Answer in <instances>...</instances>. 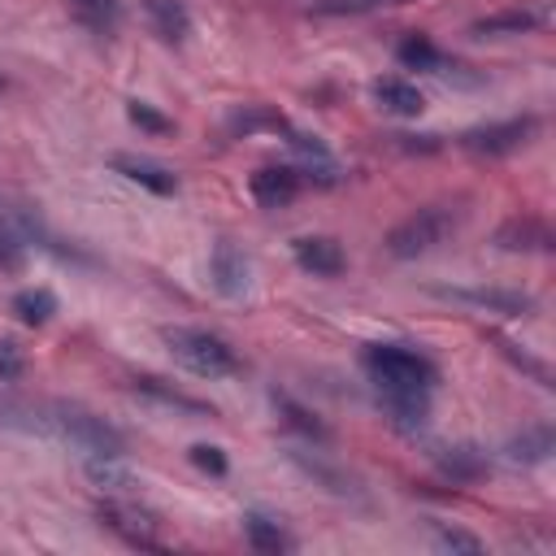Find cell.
Instances as JSON below:
<instances>
[{
    "label": "cell",
    "instance_id": "cell-24",
    "mask_svg": "<svg viewBox=\"0 0 556 556\" xmlns=\"http://www.w3.org/2000/svg\"><path fill=\"white\" fill-rule=\"evenodd\" d=\"M391 4H404V0H313L308 13L339 17V13H369V9H391Z\"/></svg>",
    "mask_w": 556,
    "mask_h": 556
},
{
    "label": "cell",
    "instance_id": "cell-30",
    "mask_svg": "<svg viewBox=\"0 0 556 556\" xmlns=\"http://www.w3.org/2000/svg\"><path fill=\"white\" fill-rule=\"evenodd\" d=\"M278 408H282V413H287V421H291V426H300L304 434H313V439H321V434H326V430H321V426H317V421H313L304 408H295L291 400H278Z\"/></svg>",
    "mask_w": 556,
    "mask_h": 556
},
{
    "label": "cell",
    "instance_id": "cell-25",
    "mask_svg": "<svg viewBox=\"0 0 556 556\" xmlns=\"http://www.w3.org/2000/svg\"><path fill=\"white\" fill-rule=\"evenodd\" d=\"M22 261H26L22 239L0 222V274H17V269H22Z\"/></svg>",
    "mask_w": 556,
    "mask_h": 556
},
{
    "label": "cell",
    "instance_id": "cell-18",
    "mask_svg": "<svg viewBox=\"0 0 556 556\" xmlns=\"http://www.w3.org/2000/svg\"><path fill=\"white\" fill-rule=\"evenodd\" d=\"M243 534H248V543L256 552H287L291 547V539L282 534V526L274 517H265V513H248L243 517Z\"/></svg>",
    "mask_w": 556,
    "mask_h": 556
},
{
    "label": "cell",
    "instance_id": "cell-8",
    "mask_svg": "<svg viewBox=\"0 0 556 556\" xmlns=\"http://www.w3.org/2000/svg\"><path fill=\"white\" fill-rule=\"evenodd\" d=\"M378 400L400 430H417L430 417V391L426 387H378Z\"/></svg>",
    "mask_w": 556,
    "mask_h": 556
},
{
    "label": "cell",
    "instance_id": "cell-20",
    "mask_svg": "<svg viewBox=\"0 0 556 556\" xmlns=\"http://www.w3.org/2000/svg\"><path fill=\"white\" fill-rule=\"evenodd\" d=\"M13 313H17V321H26V326H43V321L56 313V295L43 291V287L17 291V295H13Z\"/></svg>",
    "mask_w": 556,
    "mask_h": 556
},
{
    "label": "cell",
    "instance_id": "cell-3",
    "mask_svg": "<svg viewBox=\"0 0 556 556\" xmlns=\"http://www.w3.org/2000/svg\"><path fill=\"white\" fill-rule=\"evenodd\" d=\"M465 208L460 204H426L417 213H408L391 235H387V252L395 261H413V256H426L434 252L456 226H460Z\"/></svg>",
    "mask_w": 556,
    "mask_h": 556
},
{
    "label": "cell",
    "instance_id": "cell-19",
    "mask_svg": "<svg viewBox=\"0 0 556 556\" xmlns=\"http://www.w3.org/2000/svg\"><path fill=\"white\" fill-rule=\"evenodd\" d=\"M443 295L478 304V308H495V313H526L530 308V295H521V291H443Z\"/></svg>",
    "mask_w": 556,
    "mask_h": 556
},
{
    "label": "cell",
    "instance_id": "cell-28",
    "mask_svg": "<svg viewBox=\"0 0 556 556\" xmlns=\"http://www.w3.org/2000/svg\"><path fill=\"white\" fill-rule=\"evenodd\" d=\"M443 465H447V473H456V478H473V473L482 469V460L473 456V447H452V456H443Z\"/></svg>",
    "mask_w": 556,
    "mask_h": 556
},
{
    "label": "cell",
    "instance_id": "cell-7",
    "mask_svg": "<svg viewBox=\"0 0 556 556\" xmlns=\"http://www.w3.org/2000/svg\"><path fill=\"white\" fill-rule=\"evenodd\" d=\"M248 191H252L256 204L282 208V204H291L295 191H300V169H291V165H265V169H256V174L248 178Z\"/></svg>",
    "mask_w": 556,
    "mask_h": 556
},
{
    "label": "cell",
    "instance_id": "cell-13",
    "mask_svg": "<svg viewBox=\"0 0 556 556\" xmlns=\"http://www.w3.org/2000/svg\"><path fill=\"white\" fill-rule=\"evenodd\" d=\"M113 169L126 174L130 182L156 191V195H174V191H178V178H174L165 165H156V161H143V156H113Z\"/></svg>",
    "mask_w": 556,
    "mask_h": 556
},
{
    "label": "cell",
    "instance_id": "cell-9",
    "mask_svg": "<svg viewBox=\"0 0 556 556\" xmlns=\"http://www.w3.org/2000/svg\"><path fill=\"white\" fill-rule=\"evenodd\" d=\"M295 265H300L304 274H313V278H334V274H343L348 256H343V248H339L334 239H326V235H304V239H295Z\"/></svg>",
    "mask_w": 556,
    "mask_h": 556
},
{
    "label": "cell",
    "instance_id": "cell-31",
    "mask_svg": "<svg viewBox=\"0 0 556 556\" xmlns=\"http://www.w3.org/2000/svg\"><path fill=\"white\" fill-rule=\"evenodd\" d=\"M439 547H447V552H478L482 543L473 534H465V530H439Z\"/></svg>",
    "mask_w": 556,
    "mask_h": 556
},
{
    "label": "cell",
    "instance_id": "cell-22",
    "mask_svg": "<svg viewBox=\"0 0 556 556\" xmlns=\"http://www.w3.org/2000/svg\"><path fill=\"white\" fill-rule=\"evenodd\" d=\"M547 452H552V430H547V426L526 430L521 439H513V443H508V456H513V460H526V465L547 460Z\"/></svg>",
    "mask_w": 556,
    "mask_h": 556
},
{
    "label": "cell",
    "instance_id": "cell-5",
    "mask_svg": "<svg viewBox=\"0 0 556 556\" xmlns=\"http://www.w3.org/2000/svg\"><path fill=\"white\" fill-rule=\"evenodd\" d=\"M100 526L113 530V534H117L122 543H130V547H165L161 521H156L148 508H139L135 500H104V504H100Z\"/></svg>",
    "mask_w": 556,
    "mask_h": 556
},
{
    "label": "cell",
    "instance_id": "cell-15",
    "mask_svg": "<svg viewBox=\"0 0 556 556\" xmlns=\"http://www.w3.org/2000/svg\"><path fill=\"white\" fill-rule=\"evenodd\" d=\"M65 4H70V13H74L87 30H96V35H113L117 22H122V4H117V0H65Z\"/></svg>",
    "mask_w": 556,
    "mask_h": 556
},
{
    "label": "cell",
    "instance_id": "cell-11",
    "mask_svg": "<svg viewBox=\"0 0 556 556\" xmlns=\"http://www.w3.org/2000/svg\"><path fill=\"white\" fill-rule=\"evenodd\" d=\"M143 13H148V26L165 43H182L191 35V13L182 0H143Z\"/></svg>",
    "mask_w": 556,
    "mask_h": 556
},
{
    "label": "cell",
    "instance_id": "cell-10",
    "mask_svg": "<svg viewBox=\"0 0 556 556\" xmlns=\"http://www.w3.org/2000/svg\"><path fill=\"white\" fill-rule=\"evenodd\" d=\"M208 269H213V287L222 291V295H243L248 291V256L235 248V243H217L213 248V261H208Z\"/></svg>",
    "mask_w": 556,
    "mask_h": 556
},
{
    "label": "cell",
    "instance_id": "cell-21",
    "mask_svg": "<svg viewBox=\"0 0 556 556\" xmlns=\"http://www.w3.org/2000/svg\"><path fill=\"white\" fill-rule=\"evenodd\" d=\"M87 478H91L100 491H122V495L135 486V478L117 465V456H91V460H87Z\"/></svg>",
    "mask_w": 556,
    "mask_h": 556
},
{
    "label": "cell",
    "instance_id": "cell-6",
    "mask_svg": "<svg viewBox=\"0 0 556 556\" xmlns=\"http://www.w3.org/2000/svg\"><path fill=\"white\" fill-rule=\"evenodd\" d=\"M530 135H534V117H508V122L469 130V135H465V148H469V152H482V156H504V152L521 148Z\"/></svg>",
    "mask_w": 556,
    "mask_h": 556
},
{
    "label": "cell",
    "instance_id": "cell-2",
    "mask_svg": "<svg viewBox=\"0 0 556 556\" xmlns=\"http://www.w3.org/2000/svg\"><path fill=\"white\" fill-rule=\"evenodd\" d=\"M161 339H165L169 356H174L182 369L200 374V378H230V374H239L235 348H230L222 334H213V330H200V326H169V330H161Z\"/></svg>",
    "mask_w": 556,
    "mask_h": 556
},
{
    "label": "cell",
    "instance_id": "cell-16",
    "mask_svg": "<svg viewBox=\"0 0 556 556\" xmlns=\"http://www.w3.org/2000/svg\"><path fill=\"white\" fill-rule=\"evenodd\" d=\"M543 22L539 9H504V13H491L482 22H473V35H526Z\"/></svg>",
    "mask_w": 556,
    "mask_h": 556
},
{
    "label": "cell",
    "instance_id": "cell-17",
    "mask_svg": "<svg viewBox=\"0 0 556 556\" xmlns=\"http://www.w3.org/2000/svg\"><path fill=\"white\" fill-rule=\"evenodd\" d=\"M135 391H143V395H152L156 404H165V408H182V413H191V417H213V408L204 404V400H191V395H182V391H174V387H165L161 378H135Z\"/></svg>",
    "mask_w": 556,
    "mask_h": 556
},
{
    "label": "cell",
    "instance_id": "cell-14",
    "mask_svg": "<svg viewBox=\"0 0 556 556\" xmlns=\"http://www.w3.org/2000/svg\"><path fill=\"white\" fill-rule=\"evenodd\" d=\"M495 243H500V248H513V252H543V248L552 243V235H547L543 222L517 217V222H508V226L495 235Z\"/></svg>",
    "mask_w": 556,
    "mask_h": 556
},
{
    "label": "cell",
    "instance_id": "cell-12",
    "mask_svg": "<svg viewBox=\"0 0 556 556\" xmlns=\"http://www.w3.org/2000/svg\"><path fill=\"white\" fill-rule=\"evenodd\" d=\"M374 100H378L387 113H395V117H417V113L426 109V96H421L408 78H395V74H387V78L374 83Z\"/></svg>",
    "mask_w": 556,
    "mask_h": 556
},
{
    "label": "cell",
    "instance_id": "cell-4",
    "mask_svg": "<svg viewBox=\"0 0 556 556\" xmlns=\"http://www.w3.org/2000/svg\"><path fill=\"white\" fill-rule=\"evenodd\" d=\"M365 369H369V378L378 387H426L430 391L434 378H439L434 361L413 352V348H404V343H374V348H365Z\"/></svg>",
    "mask_w": 556,
    "mask_h": 556
},
{
    "label": "cell",
    "instance_id": "cell-23",
    "mask_svg": "<svg viewBox=\"0 0 556 556\" xmlns=\"http://www.w3.org/2000/svg\"><path fill=\"white\" fill-rule=\"evenodd\" d=\"M400 61L413 65V70H443V56H439V48L426 35H408L400 43Z\"/></svg>",
    "mask_w": 556,
    "mask_h": 556
},
{
    "label": "cell",
    "instance_id": "cell-29",
    "mask_svg": "<svg viewBox=\"0 0 556 556\" xmlns=\"http://www.w3.org/2000/svg\"><path fill=\"white\" fill-rule=\"evenodd\" d=\"M126 113H130V122H135V126H143V130H156V135H165V130H169V117L152 113L143 100H130V109H126Z\"/></svg>",
    "mask_w": 556,
    "mask_h": 556
},
{
    "label": "cell",
    "instance_id": "cell-27",
    "mask_svg": "<svg viewBox=\"0 0 556 556\" xmlns=\"http://www.w3.org/2000/svg\"><path fill=\"white\" fill-rule=\"evenodd\" d=\"M22 369H26V356H22V348H17V343H9V339H0V382H13V378H22Z\"/></svg>",
    "mask_w": 556,
    "mask_h": 556
},
{
    "label": "cell",
    "instance_id": "cell-1",
    "mask_svg": "<svg viewBox=\"0 0 556 556\" xmlns=\"http://www.w3.org/2000/svg\"><path fill=\"white\" fill-rule=\"evenodd\" d=\"M30 426L35 430H52V434H61V439H70V443H78V447H87V452H96V456H122V434L104 421V417H96V413H87V408H78V404H48V408H30Z\"/></svg>",
    "mask_w": 556,
    "mask_h": 556
},
{
    "label": "cell",
    "instance_id": "cell-26",
    "mask_svg": "<svg viewBox=\"0 0 556 556\" xmlns=\"http://www.w3.org/2000/svg\"><path fill=\"white\" fill-rule=\"evenodd\" d=\"M191 465H200V469L213 473V478L226 473V456H222V447H213V443H195V447H191Z\"/></svg>",
    "mask_w": 556,
    "mask_h": 556
}]
</instances>
